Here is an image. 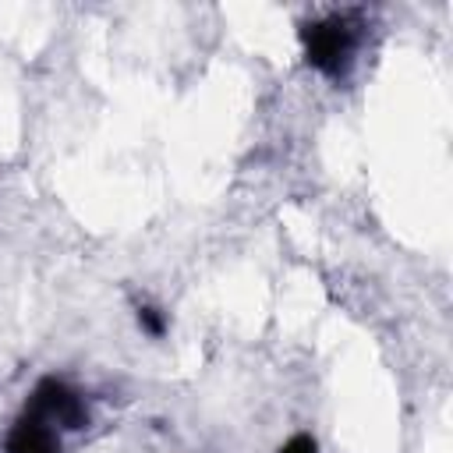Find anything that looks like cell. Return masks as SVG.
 <instances>
[{
    "instance_id": "cell-4",
    "label": "cell",
    "mask_w": 453,
    "mask_h": 453,
    "mask_svg": "<svg viewBox=\"0 0 453 453\" xmlns=\"http://www.w3.org/2000/svg\"><path fill=\"white\" fill-rule=\"evenodd\" d=\"M134 322H138V329H142L145 336H152V340H163L166 329H170L166 311H163L159 304H152V301H138V304H134Z\"/></svg>"
},
{
    "instance_id": "cell-2",
    "label": "cell",
    "mask_w": 453,
    "mask_h": 453,
    "mask_svg": "<svg viewBox=\"0 0 453 453\" xmlns=\"http://www.w3.org/2000/svg\"><path fill=\"white\" fill-rule=\"evenodd\" d=\"M28 414L42 418L46 425H53L57 432H81L88 428L92 414H88V403H85V393L74 389L71 382L57 379V375H46L35 382L28 403H25Z\"/></svg>"
},
{
    "instance_id": "cell-5",
    "label": "cell",
    "mask_w": 453,
    "mask_h": 453,
    "mask_svg": "<svg viewBox=\"0 0 453 453\" xmlns=\"http://www.w3.org/2000/svg\"><path fill=\"white\" fill-rule=\"evenodd\" d=\"M276 453H319V442H315V435L297 432V435H290Z\"/></svg>"
},
{
    "instance_id": "cell-3",
    "label": "cell",
    "mask_w": 453,
    "mask_h": 453,
    "mask_svg": "<svg viewBox=\"0 0 453 453\" xmlns=\"http://www.w3.org/2000/svg\"><path fill=\"white\" fill-rule=\"evenodd\" d=\"M4 453H64V439H60V432L53 425H46L42 418L21 411L14 418V425L7 428Z\"/></svg>"
},
{
    "instance_id": "cell-1",
    "label": "cell",
    "mask_w": 453,
    "mask_h": 453,
    "mask_svg": "<svg viewBox=\"0 0 453 453\" xmlns=\"http://www.w3.org/2000/svg\"><path fill=\"white\" fill-rule=\"evenodd\" d=\"M361 28H365L361 11H326L315 18H304L297 25L304 64L329 81H343L357 60Z\"/></svg>"
}]
</instances>
